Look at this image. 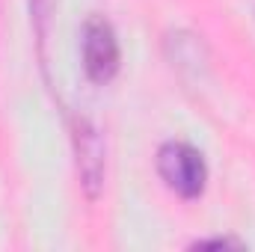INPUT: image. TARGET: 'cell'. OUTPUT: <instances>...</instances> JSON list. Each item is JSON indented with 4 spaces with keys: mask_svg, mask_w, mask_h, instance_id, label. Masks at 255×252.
Listing matches in <instances>:
<instances>
[{
    "mask_svg": "<svg viewBox=\"0 0 255 252\" xmlns=\"http://www.w3.org/2000/svg\"><path fill=\"white\" fill-rule=\"evenodd\" d=\"M27 6H30V24H33L36 45H39V60L45 65V42H48V36H51L57 0H27Z\"/></svg>",
    "mask_w": 255,
    "mask_h": 252,
    "instance_id": "cell-4",
    "label": "cell"
},
{
    "mask_svg": "<svg viewBox=\"0 0 255 252\" xmlns=\"http://www.w3.org/2000/svg\"><path fill=\"white\" fill-rule=\"evenodd\" d=\"M226 247L244 250V244L235 241V238H211V241H196V244H193V250H226Z\"/></svg>",
    "mask_w": 255,
    "mask_h": 252,
    "instance_id": "cell-5",
    "label": "cell"
},
{
    "mask_svg": "<svg viewBox=\"0 0 255 252\" xmlns=\"http://www.w3.org/2000/svg\"><path fill=\"white\" fill-rule=\"evenodd\" d=\"M80 60L83 71L92 83L104 86L119 74L122 65V51H119V39L116 30L107 18L101 15H89L83 30H80Z\"/></svg>",
    "mask_w": 255,
    "mask_h": 252,
    "instance_id": "cell-2",
    "label": "cell"
},
{
    "mask_svg": "<svg viewBox=\"0 0 255 252\" xmlns=\"http://www.w3.org/2000/svg\"><path fill=\"white\" fill-rule=\"evenodd\" d=\"M71 142H74V154H77L80 187L89 202H95L98 193L104 190V163H107L104 160V139L86 119H80L71 127Z\"/></svg>",
    "mask_w": 255,
    "mask_h": 252,
    "instance_id": "cell-3",
    "label": "cell"
},
{
    "mask_svg": "<svg viewBox=\"0 0 255 252\" xmlns=\"http://www.w3.org/2000/svg\"><path fill=\"white\" fill-rule=\"evenodd\" d=\"M157 175L181 199H199L208 184V166L202 151L181 139H169L157 148Z\"/></svg>",
    "mask_w": 255,
    "mask_h": 252,
    "instance_id": "cell-1",
    "label": "cell"
}]
</instances>
